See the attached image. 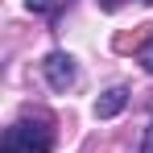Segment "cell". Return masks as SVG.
Returning a JSON list of instances; mask_svg holds the SVG:
<instances>
[{
    "instance_id": "obj_1",
    "label": "cell",
    "mask_w": 153,
    "mask_h": 153,
    "mask_svg": "<svg viewBox=\"0 0 153 153\" xmlns=\"http://www.w3.org/2000/svg\"><path fill=\"white\" fill-rule=\"evenodd\" d=\"M50 149H54V132L46 120H21L0 141V153H50Z\"/></svg>"
},
{
    "instance_id": "obj_8",
    "label": "cell",
    "mask_w": 153,
    "mask_h": 153,
    "mask_svg": "<svg viewBox=\"0 0 153 153\" xmlns=\"http://www.w3.org/2000/svg\"><path fill=\"white\" fill-rule=\"evenodd\" d=\"M141 4H153V0H141Z\"/></svg>"
},
{
    "instance_id": "obj_4",
    "label": "cell",
    "mask_w": 153,
    "mask_h": 153,
    "mask_svg": "<svg viewBox=\"0 0 153 153\" xmlns=\"http://www.w3.org/2000/svg\"><path fill=\"white\" fill-rule=\"evenodd\" d=\"M137 58H141V66H145V71L153 75V37L145 42V46H141V50H137Z\"/></svg>"
},
{
    "instance_id": "obj_2",
    "label": "cell",
    "mask_w": 153,
    "mask_h": 153,
    "mask_svg": "<svg viewBox=\"0 0 153 153\" xmlns=\"http://www.w3.org/2000/svg\"><path fill=\"white\" fill-rule=\"evenodd\" d=\"M42 71H46V83H50L54 91H66V87H75V58L71 54H62V50H54L46 62H42Z\"/></svg>"
},
{
    "instance_id": "obj_6",
    "label": "cell",
    "mask_w": 153,
    "mask_h": 153,
    "mask_svg": "<svg viewBox=\"0 0 153 153\" xmlns=\"http://www.w3.org/2000/svg\"><path fill=\"white\" fill-rule=\"evenodd\" d=\"M120 4H124V0H100V8H103V13H116Z\"/></svg>"
},
{
    "instance_id": "obj_3",
    "label": "cell",
    "mask_w": 153,
    "mask_h": 153,
    "mask_svg": "<svg viewBox=\"0 0 153 153\" xmlns=\"http://www.w3.org/2000/svg\"><path fill=\"white\" fill-rule=\"evenodd\" d=\"M124 103H128V91L124 87H112V91H103L100 100H95V116L100 120H112L116 112H124Z\"/></svg>"
},
{
    "instance_id": "obj_7",
    "label": "cell",
    "mask_w": 153,
    "mask_h": 153,
    "mask_svg": "<svg viewBox=\"0 0 153 153\" xmlns=\"http://www.w3.org/2000/svg\"><path fill=\"white\" fill-rule=\"evenodd\" d=\"M141 153H153V124H149V132H145V149Z\"/></svg>"
},
{
    "instance_id": "obj_5",
    "label": "cell",
    "mask_w": 153,
    "mask_h": 153,
    "mask_svg": "<svg viewBox=\"0 0 153 153\" xmlns=\"http://www.w3.org/2000/svg\"><path fill=\"white\" fill-rule=\"evenodd\" d=\"M54 4H58V0H25L29 13H54Z\"/></svg>"
}]
</instances>
